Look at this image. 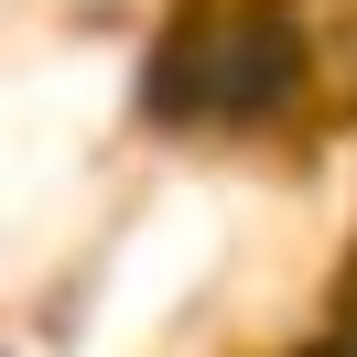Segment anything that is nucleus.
<instances>
[{"instance_id": "1", "label": "nucleus", "mask_w": 357, "mask_h": 357, "mask_svg": "<svg viewBox=\"0 0 357 357\" xmlns=\"http://www.w3.org/2000/svg\"><path fill=\"white\" fill-rule=\"evenodd\" d=\"M314 87V44L282 0H227V11H184L141 66V109L162 130H271Z\"/></svg>"}]
</instances>
